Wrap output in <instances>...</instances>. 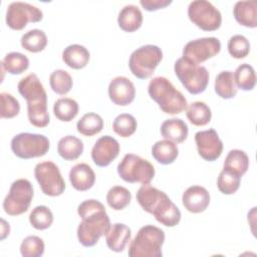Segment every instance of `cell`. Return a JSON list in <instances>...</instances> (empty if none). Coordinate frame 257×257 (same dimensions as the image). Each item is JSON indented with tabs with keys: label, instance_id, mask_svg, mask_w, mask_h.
Instances as JSON below:
<instances>
[{
	"label": "cell",
	"instance_id": "ab89813d",
	"mask_svg": "<svg viewBox=\"0 0 257 257\" xmlns=\"http://www.w3.org/2000/svg\"><path fill=\"white\" fill-rule=\"evenodd\" d=\"M229 54L236 59L246 57L250 52L249 40L241 34H236L230 37L227 44Z\"/></svg>",
	"mask_w": 257,
	"mask_h": 257
},
{
	"label": "cell",
	"instance_id": "836d02e7",
	"mask_svg": "<svg viewBox=\"0 0 257 257\" xmlns=\"http://www.w3.org/2000/svg\"><path fill=\"white\" fill-rule=\"evenodd\" d=\"M78 103L73 98L61 97L53 104V113L61 121H71L78 113Z\"/></svg>",
	"mask_w": 257,
	"mask_h": 257
},
{
	"label": "cell",
	"instance_id": "6da1fadb",
	"mask_svg": "<svg viewBox=\"0 0 257 257\" xmlns=\"http://www.w3.org/2000/svg\"><path fill=\"white\" fill-rule=\"evenodd\" d=\"M77 214L81 222L77 227V239L84 247L94 246L110 228V220L102 203L89 199L80 203Z\"/></svg>",
	"mask_w": 257,
	"mask_h": 257
},
{
	"label": "cell",
	"instance_id": "74e56055",
	"mask_svg": "<svg viewBox=\"0 0 257 257\" xmlns=\"http://www.w3.org/2000/svg\"><path fill=\"white\" fill-rule=\"evenodd\" d=\"M138 126L137 119L134 115L130 113H120L118 114L113 122L112 130L113 132L121 138H128L135 134Z\"/></svg>",
	"mask_w": 257,
	"mask_h": 257
},
{
	"label": "cell",
	"instance_id": "8992f818",
	"mask_svg": "<svg viewBox=\"0 0 257 257\" xmlns=\"http://www.w3.org/2000/svg\"><path fill=\"white\" fill-rule=\"evenodd\" d=\"M174 70L178 79L191 94H199L206 90L210 75L205 66L181 57L176 60Z\"/></svg>",
	"mask_w": 257,
	"mask_h": 257
},
{
	"label": "cell",
	"instance_id": "ee69618b",
	"mask_svg": "<svg viewBox=\"0 0 257 257\" xmlns=\"http://www.w3.org/2000/svg\"><path fill=\"white\" fill-rule=\"evenodd\" d=\"M1 240H4L6 238L7 235H9V232H10V227H9V224L4 220V219H1Z\"/></svg>",
	"mask_w": 257,
	"mask_h": 257
},
{
	"label": "cell",
	"instance_id": "2e32d148",
	"mask_svg": "<svg viewBox=\"0 0 257 257\" xmlns=\"http://www.w3.org/2000/svg\"><path fill=\"white\" fill-rule=\"evenodd\" d=\"M119 151V144L114 138L103 136L95 142L91 150V159L97 167H107L117 158Z\"/></svg>",
	"mask_w": 257,
	"mask_h": 257
},
{
	"label": "cell",
	"instance_id": "d590c367",
	"mask_svg": "<svg viewBox=\"0 0 257 257\" xmlns=\"http://www.w3.org/2000/svg\"><path fill=\"white\" fill-rule=\"evenodd\" d=\"M49 84L55 93L65 95L72 88L73 81L71 75L66 70L56 69L49 76Z\"/></svg>",
	"mask_w": 257,
	"mask_h": 257
},
{
	"label": "cell",
	"instance_id": "83f0119b",
	"mask_svg": "<svg viewBox=\"0 0 257 257\" xmlns=\"http://www.w3.org/2000/svg\"><path fill=\"white\" fill-rule=\"evenodd\" d=\"M249 168V158L247 154L238 149L231 150L224 161L223 169L242 177Z\"/></svg>",
	"mask_w": 257,
	"mask_h": 257
},
{
	"label": "cell",
	"instance_id": "5b68a950",
	"mask_svg": "<svg viewBox=\"0 0 257 257\" xmlns=\"http://www.w3.org/2000/svg\"><path fill=\"white\" fill-rule=\"evenodd\" d=\"M165 232L154 225L142 227L128 247L130 257H162Z\"/></svg>",
	"mask_w": 257,
	"mask_h": 257
},
{
	"label": "cell",
	"instance_id": "8fae6325",
	"mask_svg": "<svg viewBox=\"0 0 257 257\" xmlns=\"http://www.w3.org/2000/svg\"><path fill=\"white\" fill-rule=\"evenodd\" d=\"M191 22L204 31H215L222 24V15L218 8L207 0H194L188 6Z\"/></svg>",
	"mask_w": 257,
	"mask_h": 257
},
{
	"label": "cell",
	"instance_id": "9a60e30c",
	"mask_svg": "<svg viewBox=\"0 0 257 257\" xmlns=\"http://www.w3.org/2000/svg\"><path fill=\"white\" fill-rule=\"evenodd\" d=\"M195 142L198 154L205 161L214 162L222 155L223 142L214 128L197 132L195 134Z\"/></svg>",
	"mask_w": 257,
	"mask_h": 257
},
{
	"label": "cell",
	"instance_id": "d4e9b609",
	"mask_svg": "<svg viewBox=\"0 0 257 257\" xmlns=\"http://www.w3.org/2000/svg\"><path fill=\"white\" fill-rule=\"evenodd\" d=\"M153 158L162 165H170L175 162L179 156L177 145L169 140H161L155 143L152 147Z\"/></svg>",
	"mask_w": 257,
	"mask_h": 257
},
{
	"label": "cell",
	"instance_id": "e0dca14e",
	"mask_svg": "<svg viewBox=\"0 0 257 257\" xmlns=\"http://www.w3.org/2000/svg\"><path fill=\"white\" fill-rule=\"evenodd\" d=\"M108 96L116 105H127L135 99V84L125 76H116L112 78L108 84Z\"/></svg>",
	"mask_w": 257,
	"mask_h": 257
},
{
	"label": "cell",
	"instance_id": "484cf974",
	"mask_svg": "<svg viewBox=\"0 0 257 257\" xmlns=\"http://www.w3.org/2000/svg\"><path fill=\"white\" fill-rule=\"evenodd\" d=\"M83 143L74 136H65L57 144V153L65 161H74L83 153Z\"/></svg>",
	"mask_w": 257,
	"mask_h": 257
},
{
	"label": "cell",
	"instance_id": "cb8c5ba5",
	"mask_svg": "<svg viewBox=\"0 0 257 257\" xmlns=\"http://www.w3.org/2000/svg\"><path fill=\"white\" fill-rule=\"evenodd\" d=\"M161 134L164 139L172 141L175 144H180L187 139L189 127L181 118H170L161 124Z\"/></svg>",
	"mask_w": 257,
	"mask_h": 257
},
{
	"label": "cell",
	"instance_id": "7c38bea8",
	"mask_svg": "<svg viewBox=\"0 0 257 257\" xmlns=\"http://www.w3.org/2000/svg\"><path fill=\"white\" fill-rule=\"evenodd\" d=\"M34 176L42 193L46 196L57 197L65 190V182L53 162L38 163L34 168Z\"/></svg>",
	"mask_w": 257,
	"mask_h": 257
},
{
	"label": "cell",
	"instance_id": "4dcf8cb0",
	"mask_svg": "<svg viewBox=\"0 0 257 257\" xmlns=\"http://www.w3.org/2000/svg\"><path fill=\"white\" fill-rule=\"evenodd\" d=\"M20 43L23 49L32 53H37L46 47L47 36L43 30L31 29L22 35Z\"/></svg>",
	"mask_w": 257,
	"mask_h": 257
},
{
	"label": "cell",
	"instance_id": "ac0fdd59",
	"mask_svg": "<svg viewBox=\"0 0 257 257\" xmlns=\"http://www.w3.org/2000/svg\"><path fill=\"white\" fill-rule=\"evenodd\" d=\"M182 203L187 211L194 214L202 213L210 204V194L202 186H191L183 193Z\"/></svg>",
	"mask_w": 257,
	"mask_h": 257
},
{
	"label": "cell",
	"instance_id": "44dd1931",
	"mask_svg": "<svg viewBox=\"0 0 257 257\" xmlns=\"http://www.w3.org/2000/svg\"><path fill=\"white\" fill-rule=\"evenodd\" d=\"M235 20L242 26L255 28L257 26V2L238 1L233 8Z\"/></svg>",
	"mask_w": 257,
	"mask_h": 257
},
{
	"label": "cell",
	"instance_id": "f546056e",
	"mask_svg": "<svg viewBox=\"0 0 257 257\" xmlns=\"http://www.w3.org/2000/svg\"><path fill=\"white\" fill-rule=\"evenodd\" d=\"M77 132L85 137H92L99 134L103 128L102 117L95 112L83 114L76 123Z\"/></svg>",
	"mask_w": 257,
	"mask_h": 257
},
{
	"label": "cell",
	"instance_id": "277c9868",
	"mask_svg": "<svg viewBox=\"0 0 257 257\" xmlns=\"http://www.w3.org/2000/svg\"><path fill=\"white\" fill-rule=\"evenodd\" d=\"M148 92L150 97L158 103L165 113L178 114L188 106L184 94L164 76L154 77L148 85Z\"/></svg>",
	"mask_w": 257,
	"mask_h": 257
},
{
	"label": "cell",
	"instance_id": "3957f363",
	"mask_svg": "<svg viewBox=\"0 0 257 257\" xmlns=\"http://www.w3.org/2000/svg\"><path fill=\"white\" fill-rule=\"evenodd\" d=\"M18 92L27 101V116L29 122L36 127H45L49 123L47 109V94L42 82L35 73H30L20 79Z\"/></svg>",
	"mask_w": 257,
	"mask_h": 257
},
{
	"label": "cell",
	"instance_id": "7a4b0ae2",
	"mask_svg": "<svg viewBox=\"0 0 257 257\" xmlns=\"http://www.w3.org/2000/svg\"><path fill=\"white\" fill-rule=\"evenodd\" d=\"M136 198L140 206L146 212L154 215L162 225L175 227L180 223L181 211L165 192L146 184L138 190Z\"/></svg>",
	"mask_w": 257,
	"mask_h": 257
},
{
	"label": "cell",
	"instance_id": "ba28073f",
	"mask_svg": "<svg viewBox=\"0 0 257 257\" xmlns=\"http://www.w3.org/2000/svg\"><path fill=\"white\" fill-rule=\"evenodd\" d=\"M117 174L126 183L146 185L152 182L156 171L148 160L134 154H126L117 165Z\"/></svg>",
	"mask_w": 257,
	"mask_h": 257
},
{
	"label": "cell",
	"instance_id": "30bf717a",
	"mask_svg": "<svg viewBox=\"0 0 257 257\" xmlns=\"http://www.w3.org/2000/svg\"><path fill=\"white\" fill-rule=\"evenodd\" d=\"M33 199V187L27 179H17L9 189L3 201L4 212L10 216H18L25 213Z\"/></svg>",
	"mask_w": 257,
	"mask_h": 257
},
{
	"label": "cell",
	"instance_id": "7402d4cb",
	"mask_svg": "<svg viewBox=\"0 0 257 257\" xmlns=\"http://www.w3.org/2000/svg\"><path fill=\"white\" fill-rule=\"evenodd\" d=\"M119 28L125 32H135L143 24V13L141 9L133 4L123 6L117 16Z\"/></svg>",
	"mask_w": 257,
	"mask_h": 257
},
{
	"label": "cell",
	"instance_id": "9c48e42d",
	"mask_svg": "<svg viewBox=\"0 0 257 257\" xmlns=\"http://www.w3.org/2000/svg\"><path fill=\"white\" fill-rule=\"evenodd\" d=\"M49 147V140L40 134L20 133L11 140L13 154L23 160L43 157L48 152Z\"/></svg>",
	"mask_w": 257,
	"mask_h": 257
},
{
	"label": "cell",
	"instance_id": "4fadbf2b",
	"mask_svg": "<svg viewBox=\"0 0 257 257\" xmlns=\"http://www.w3.org/2000/svg\"><path fill=\"white\" fill-rule=\"evenodd\" d=\"M43 13L38 7L21 1L12 2L6 11V24L13 30H22L28 22L41 21Z\"/></svg>",
	"mask_w": 257,
	"mask_h": 257
},
{
	"label": "cell",
	"instance_id": "603a6c76",
	"mask_svg": "<svg viewBox=\"0 0 257 257\" xmlns=\"http://www.w3.org/2000/svg\"><path fill=\"white\" fill-rule=\"evenodd\" d=\"M90 53L86 47L80 44H70L62 51V60L73 69L85 67L89 61Z\"/></svg>",
	"mask_w": 257,
	"mask_h": 257
},
{
	"label": "cell",
	"instance_id": "f35d334b",
	"mask_svg": "<svg viewBox=\"0 0 257 257\" xmlns=\"http://www.w3.org/2000/svg\"><path fill=\"white\" fill-rule=\"evenodd\" d=\"M241 177L237 174L222 170L217 179V187L224 195H232L237 192L240 187Z\"/></svg>",
	"mask_w": 257,
	"mask_h": 257
},
{
	"label": "cell",
	"instance_id": "d6a6232c",
	"mask_svg": "<svg viewBox=\"0 0 257 257\" xmlns=\"http://www.w3.org/2000/svg\"><path fill=\"white\" fill-rule=\"evenodd\" d=\"M237 88L245 91L252 90L256 85V74L252 65L248 63L240 64L233 73Z\"/></svg>",
	"mask_w": 257,
	"mask_h": 257
},
{
	"label": "cell",
	"instance_id": "7bdbcfd3",
	"mask_svg": "<svg viewBox=\"0 0 257 257\" xmlns=\"http://www.w3.org/2000/svg\"><path fill=\"white\" fill-rule=\"evenodd\" d=\"M172 0H141L140 4L147 11H157L169 6Z\"/></svg>",
	"mask_w": 257,
	"mask_h": 257
},
{
	"label": "cell",
	"instance_id": "8d00e7d4",
	"mask_svg": "<svg viewBox=\"0 0 257 257\" xmlns=\"http://www.w3.org/2000/svg\"><path fill=\"white\" fill-rule=\"evenodd\" d=\"M29 222L34 229L45 230L51 226L53 222V214L46 206H36L29 215Z\"/></svg>",
	"mask_w": 257,
	"mask_h": 257
},
{
	"label": "cell",
	"instance_id": "e575fe53",
	"mask_svg": "<svg viewBox=\"0 0 257 257\" xmlns=\"http://www.w3.org/2000/svg\"><path fill=\"white\" fill-rule=\"evenodd\" d=\"M131 192L122 186H113L108 190L106 194L107 205L115 211L124 209L131 203Z\"/></svg>",
	"mask_w": 257,
	"mask_h": 257
},
{
	"label": "cell",
	"instance_id": "4316f807",
	"mask_svg": "<svg viewBox=\"0 0 257 257\" xmlns=\"http://www.w3.org/2000/svg\"><path fill=\"white\" fill-rule=\"evenodd\" d=\"M215 92L218 96L224 99H230L235 97L238 88L235 84L233 72L230 70H223L215 78L214 84Z\"/></svg>",
	"mask_w": 257,
	"mask_h": 257
},
{
	"label": "cell",
	"instance_id": "f1b7e54d",
	"mask_svg": "<svg viewBox=\"0 0 257 257\" xmlns=\"http://www.w3.org/2000/svg\"><path fill=\"white\" fill-rule=\"evenodd\" d=\"M186 115L192 124L204 126L210 122L212 111L204 101H194L187 106Z\"/></svg>",
	"mask_w": 257,
	"mask_h": 257
},
{
	"label": "cell",
	"instance_id": "b9f144b4",
	"mask_svg": "<svg viewBox=\"0 0 257 257\" xmlns=\"http://www.w3.org/2000/svg\"><path fill=\"white\" fill-rule=\"evenodd\" d=\"M1 99V117L2 118H12L16 116L20 111L19 101L8 92L0 93Z\"/></svg>",
	"mask_w": 257,
	"mask_h": 257
},
{
	"label": "cell",
	"instance_id": "ffe728a7",
	"mask_svg": "<svg viewBox=\"0 0 257 257\" xmlns=\"http://www.w3.org/2000/svg\"><path fill=\"white\" fill-rule=\"evenodd\" d=\"M132 230L123 223H114L110 225L109 230L105 234V242L107 247L113 252H122L131 240Z\"/></svg>",
	"mask_w": 257,
	"mask_h": 257
},
{
	"label": "cell",
	"instance_id": "52a82bcc",
	"mask_svg": "<svg viewBox=\"0 0 257 257\" xmlns=\"http://www.w3.org/2000/svg\"><path fill=\"white\" fill-rule=\"evenodd\" d=\"M163 59L162 49L154 44H146L137 48L130 56L128 67L139 79L151 77Z\"/></svg>",
	"mask_w": 257,
	"mask_h": 257
},
{
	"label": "cell",
	"instance_id": "5bb4252c",
	"mask_svg": "<svg viewBox=\"0 0 257 257\" xmlns=\"http://www.w3.org/2000/svg\"><path fill=\"white\" fill-rule=\"evenodd\" d=\"M221 50V42L216 37H203L189 41L183 48V58L200 64L217 55Z\"/></svg>",
	"mask_w": 257,
	"mask_h": 257
},
{
	"label": "cell",
	"instance_id": "d6986e66",
	"mask_svg": "<svg viewBox=\"0 0 257 257\" xmlns=\"http://www.w3.org/2000/svg\"><path fill=\"white\" fill-rule=\"evenodd\" d=\"M69 181L75 190L84 192L94 185L95 174L89 165L79 163L70 169Z\"/></svg>",
	"mask_w": 257,
	"mask_h": 257
},
{
	"label": "cell",
	"instance_id": "1f68e13d",
	"mask_svg": "<svg viewBox=\"0 0 257 257\" xmlns=\"http://www.w3.org/2000/svg\"><path fill=\"white\" fill-rule=\"evenodd\" d=\"M1 67L10 74L17 75L26 71L29 67V59L26 55L13 51L5 55L1 62Z\"/></svg>",
	"mask_w": 257,
	"mask_h": 257
},
{
	"label": "cell",
	"instance_id": "60d3db41",
	"mask_svg": "<svg viewBox=\"0 0 257 257\" xmlns=\"http://www.w3.org/2000/svg\"><path fill=\"white\" fill-rule=\"evenodd\" d=\"M45 245L38 236H27L21 242L20 253L23 257H40L43 255Z\"/></svg>",
	"mask_w": 257,
	"mask_h": 257
}]
</instances>
